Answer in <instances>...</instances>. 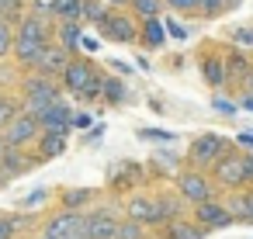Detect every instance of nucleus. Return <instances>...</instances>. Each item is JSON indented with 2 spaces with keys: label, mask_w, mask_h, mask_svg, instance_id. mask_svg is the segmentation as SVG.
<instances>
[{
  "label": "nucleus",
  "mask_w": 253,
  "mask_h": 239,
  "mask_svg": "<svg viewBox=\"0 0 253 239\" xmlns=\"http://www.w3.org/2000/svg\"><path fill=\"white\" fill-rule=\"evenodd\" d=\"M59 97H63L59 80H49V77H39V73H28L21 80V97L18 101H21V111L25 115H39V111H45Z\"/></svg>",
  "instance_id": "nucleus-1"
},
{
  "label": "nucleus",
  "mask_w": 253,
  "mask_h": 239,
  "mask_svg": "<svg viewBox=\"0 0 253 239\" xmlns=\"http://www.w3.org/2000/svg\"><path fill=\"white\" fill-rule=\"evenodd\" d=\"M208 180L215 184V191H243V149L229 146L211 166H208Z\"/></svg>",
  "instance_id": "nucleus-2"
},
{
  "label": "nucleus",
  "mask_w": 253,
  "mask_h": 239,
  "mask_svg": "<svg viewBox=\"0 0 253 239\" xmlns=\"http://www.w3.org/2000/svg\"><path fill=\"white\" fill-rule=\"evenodd\" d=\"M84 236L87 239H115L118 222H122V201H108L97 204L94 211H84Z\"/></svg>",
  "instance_id": "nucleus-3"
},
{
  "label": "nucleus",
  "mask_w": 253,
  "mask_h": 239,
  "mask_svg": "<svg viewBox=\"0 0 253 239\" xmlns=\"http://www.w3.org/2000/svg\"><path fill=\"white\" fill-rule=\"evenodd\" d=\"M229 146H232V142H229L225 135H218V132H205V135H198V139L191 142V149H187V166L208 173V166H211Z\"/></svg>",
  "instance_id": "nucleus-4"
},
{
  "label": "nucleus",
  "mask_w": 253,
  "mask_h": 239,
  "mask_svg": "<svg viewBox=\"0 0 253 239\" xmlns=\"http://www.w3.org/2000/svg\"><path fill=\"white\" fill-rule=\"evenodd\" d=\"M177 194H180L187 204H201V201H208V198H218V191H215V184L208 180V173H205V170H191V166L177 170Z\"/></svg>",
  "instance_id": "nucleus-5"
},
{
  "label": "nucleus",
  "mask_w": 253,
  "mask_h": 239,
  "mask_svg": "<svg viewBox=\"0 0 253 239\" xmlns=\"http://www.w3.org/2000/svg\"><path fill=\"white\" fill-rule=\"evenodd\" d=\"M122 218L139 222L142 229H149V225H163V222H160L156 194H149V191H135V194H128V198L122 201Z\"/></svg>",
  "instance_id": "nucleus-6"
},
{
  "label": "nucleus",
  "mask_w": 253,
  "mask_h": 239,
  "mask_svg": "<svg viewBox=\"0 0 253 239\" xmlns=\"http://www.w3.org/2000/svg\"><path fill=\"white\" fill-rule=\"evenodd\" d=\"M84 211H66V208H56L52 215H45V222H42V236H49V239H66V236H77V232H84Z\"/></svg>",
  "instance_id": "nucleus-7"
},
{
  "label": "nucleus",
  "mask_w": 253,
  "mask_h": 239,
  "mask_svg": "<svg viewBox=\"0 0 253 239\" xmlns=\"http://www.w3.org/2000/svg\"><path fill=\"white\" fill-rule=\"evenodd\" d=\"M101 35L111 39V42H122V45H132L139 42V21L128 14V11H111L101 25Z\"/></svg>",
  "instance_id": "nucleus-8"
},
{
  "label": "nucleus",
  "mask_w": 253,
  "mask_h": 239,
  "mask_svg": "<svg viewBox=\"0 0 253 239\" xmlns=\"http://www.w3.org/2000/svg\"><path fill=\"white\" fill-rule=\"evenodd\" d=\"M187 218H191V222H198L205 232H215V229L232 225V218H229V211H225L222 198H208V201H201V204H191V215H187Z\"/></svg>",
  "instance_id": "nucleus-9"
},
{
  "label": "nucleus",
  "mask_w": 253,
  "mask_h": 239,
  "mask_svg": "<svg viewBox=\"0 0 253 239\" xmlns=\"http://www.w3.org/2000/svg\"><path fill=\"white\" fill-rule=\"evenodd\" d=\"M94 73H97V66H94L90 59H84V56H70V63H66L63 73H59V87L70 90V94H80V90L90 83Z\"/></svg>",
  "instance_id": "nucleus-10"
},
{
  "label": "nucleus",
  "mask_w": 253,
  "mask_h": 239,
  "mask_svg": "<svg viewBox=\"0 0 253 239\" xmlns=\"http://www.w3.org/2000/svg\"><path fill=\"white\" fill-rule=\"evenodd\" d=\"M0 139H4V146H11V149H25V146H32L35 139H39V121H35V115H18L4 132H0Z\"/></svg>",
  "instance_id": "nucleus-11"
},
{
  "label": "nucleus",
  "mask_w": 253,
  "mask_h": 239,
  "mask_svg": "<svg viewBox=\"0 0 253 239\" xmlns=\"http://www.w3.org/2000/svg\"><path fill=\"white\" fill-rule=\"evenodd\" d=\"M32 166H39L35 156H28L25 149H11V146H4V153H0V187L11 184L14 177H25Z\"/></svg>",
  "instance_id": "nucleus-12"
},
{
  "label": "nucleus",
  "mask_w": 253,
  "mask_h": 239,
  "mask_svg": "<svg viewBox=\"0 0 253 239\" xmlns=\"http://www.w3.org/2000/svg\"><path fill=\"white\" fill-rule=\"evenodd\" d=\"M35 121H39V132H66V135H70L73 108L59 97V101H52L45 111H39V115H35Z\"/></svg>",
  "instance_id": "nucleus-13"
},
{
  "label": "nucleus",
  "mask_w": 253,
  "mask_h": 239,
  "mask_svg": "<svg viewBox=\"0 0 253 239\" xmlns=\"http://www.w3.org/2000/svg\"><path fill=\"white\" fill-rule=\"evenodd\" d=\"M70 63V56L56 45V42H49L42 52H39V59H35V66H32V73H39V77H49V80H59V73H63V66Z\"/></svg>",
  "instance_id": "nucleus-14"
},
{
  "label": "nucleus",
  "mask_w": 253,
  "mask_h": 239,
  "mask_svg": "<svg viewBox=\"0 0 253 239\" xmlns=\"http://www.w3.org/2000/svg\"><path fill=\"white\" fill-rule=\"evenodd\" d=\"M14 35H18V39H32V42H39V45H49V42H52V25H49V18L25 14V18L18 21Z\"/></svg>",
  "instance_id": "nucleus-15"
},
{
  "label": "nucleus",
  "mask_w": 253,
  "mask_h": 239,
  "mask_svg": "<svg viewBox=\"0 0 253 239\" xmlns=\"http://www.w3.org/2000/svg\"><path fill=\"white\" fill-rule=\"evenodd\" d=\"M66 146H70V135L66 132H39V139H35V159L39 163H45V159H56V156H63L66 153Z\"/></svg>",
  "instance_id": "nucleus-16"
},
{
  "label": "nucleus",
  "mask_w": 253,
  "mask_h": 239,
  "mask_svg": "<svg viewBox=\"0 0 253 239\" xmlns=\"http://www.w3.org/2000/svg\"><path fill=\"white\" fill-rule=\"evenodd\" d=\"M94 201H97L94 187H63L59 191V208H66V211H84Z\"/></svg>",
  "instance_id": "nucleus-17"
},
{
  "label": "nucleus",
  "mask_w": 253,
  "mask_h": 239,
  "mask_svg": "<svg viewBox=\"0 0 253 239\" xmlns=\"http://www.w3.org/2000/svg\"><path fill=\"white\" fill-rule=\"evenodd\" d=\"M201 77H205V83L208 87H225L229 83V77H225V59L218 56V52H208V56H201Z\"/></svg>",
  "instance_id": "nucleus-18"
},
{
  "label": "nucleus",
  "mask_w": 253,
  "mask_h": 239,
  "mask_svg": "<svg viewBox=\"0 0 253 239\" xmlns=\"http://www.w3.org/2000/svg\"><path fill=\"white\" fill-rule=\"evenodd\" d=\"M160 236H163V239H205L208 232H205L198 222H191V218L184 215V218H173V222H167Z\"/></svg>",
  "instance_id": "nucleus-19"
},
{
  "label": "nucleus",
  "mask_w": 253,
  "mask_h": 239,
  "mask_svg": "<svg viewBox=\"0 0 253 239\" xmlns=\"http://www.w3.org/2000/svg\"><path fill=\"white\" fill-rule=\"evenodd\" d=\"M156 204H160V222H163V225L173 222V218H184V211H187V201H184L177 191H163V194H156Z\"/></svg>",
  "instance_id": "nucleus-20"
},
{
  "label": "nucleus",
  "mask_w": 253,
  "mask_h": 239,
  "mask_svg": "<svg viewBox=\"0 0 253 239\" xmlns=\"http://www.w3.org/2000/svg\"><path fill=\"white\" fill-rule=\"evenodd\" d=\"M56 45L66 52V56H77V49H80V21H63V25H56Z\"/></svg>",
  "instance_id": "nucleus-21"
},
{
  "label": "nucleus",
  "mask_w": 253,
  "mask_h": 239,
  "mask_svg": "<svg viewBox=\"0 0 253 239\" xmlns=\"http://www.w3.org/2000/svg\"><path fill=\"white\" fill-rule=\"evenodd\" d=\"M101 101H104L108 108H122V104L128 101V87H125V80H122V77L104 73V83H101Z\"/></svg>",
  "instance_id": "nucleus-22"
},
{
  "label": "nucleus",
  "mask_w": 253,
  "mask_h": 239,
  "mask_svg": "<svg viewBox=\"0 0 253 239\" xmlns=\"http://www.w3.org/2000/svg\"><path fill=\"white\" fill-rule=\"evenodd\" d=\"M139 42L146 45V49H163V42H167V32H163V25L153 18V21H139Z\"/></svg>",
  "instance_id": "nucleus-23"
},
{
  "label": "nucleus",
  "mask_w": 253,
  "mask_h": 239,
  "mask_svg": "<svg viewBox=\"0 0 253 239\" xmlns=\"http://www.w3.org/2000/svg\"><path fill=\"white\" fill-rule=\"evenodd\" d=\"M222 59H225V77L243 83V77L250 73V66H253V63H250V59H246L239 49H232V52H229V56H222Z\"/></svg>",
  "instance_id": "nucleus-24"
},
{
  "label": "nucleus",
  "mask_w": 253,
  "mask_h": 239,
  "mask_svg": "<svg viewBox=\"0 0 253 239\" xmlns=\"http://www.w3.org/2000/svg\"><path fill=\"white\" fill-rule=\"evenodd\" d=\"M28 229L25 215H0V239H21Z\"/></svg>",
  "instance_id": "nucleus-25"
},
{
  "label": "nucleus",
  "mask_w": 253,
  "mask_h": 239,
  "mask_svg": "<svg viewBox=\"0 0 253 239\" xmlns=\"http://www.w3.org/2000/svg\"><path fill=\"white\" fill-rule=\"evenodd\" d=\"M160 11H163L160 0H128V14H132L135 21H153Z\"/></svg>",
  "instance_id": "nucleus-26"
},
{
  "label": "nucleus",
  "mask_w": 253,
  "mask_h": 239,
  "mask_svg": "<svg viewBox=\"0 0 253 239\" xmlns=\"http://www.w3.org/2000/svg\"><path fill=\"white\" fill-rule=\"evenodd\" d=\"M108 14H111V7L104 4V0H84V7H80V21H94L97 28L104 25Z\"/></svg>",
  "instance_id": "nucleus-27"
},
{
  "label": "nucleus",
  "mask_w": 253,
  "mask_h": 239,
  "mask_svg": "<svg viewBox=\"0 0 253 239\" xmlns=\"http://www.w3.org/2000/svg\"><path fill=\"white\" fill-rule=\"evenodd\" d=\"M80 7L84 0H56L52 4V18L63 25V21H80Z\"/></svg>",
  "instance_id": "nucleus-28"
},
{
  "label": "nucleus",
  "mask_w": 253,
  "mask_h": 239,
  "mask_svg": "<svg viewBox=\"0 0 253 239\" xmlns=\"http://www.w3.org/2000/svg\"><path fill=\"white\" fill-rule=\"evenodd\" d=\"M222 204H225V211H229L232 222H246V194L243 191H229L222 198Z\"/></svg>",
  "instance_id": "nucleus-29"
},
{
  "label": "nucleus",
  "mask_w": 253,
  "mask_h": 239,
  "mask_svg": "<svg viewBox=\"0 0 253 239\" xmlns=\"http://www.w3.org/2000/svg\"><path fill=\"white\" fill-rule=\"evenodd\" d=\"M18 115H21V101L0 90V132H4V128H7V125H11Z\"/></svg>",
  "instance_id": "nucleus-30"
},
{
  "label": "nucleus",
  "mask_w": 253,
  "mask_h": 239,
  "mask_svg": "<svg viewBox=\"0 0 253 239\" xmlns=\"http://www.w3.org/2000/svg\"><path fill=\"white\" fill-rule=\"evenodd\" d=\"M229 39H232V49H253V25H236Z\"/></svg>",
  "instance_id": "nucleus-31"
},
{
  "label": "nucleus",
  "mask_w": 253,
  "mask_h": 239,
  "mask_svg": "<svg viewBox=\"0 0 253 239\" xmlns=\"http://www.w3.org/2000/svg\"><path fill=\"white\" fill-rule=\"evenodd\" d=\"M149 232L139 225V222H128V218H122L118 222V232H115V239H146Z\"/></svg>",
  "instance_id": "nucleus-32"
},
{
  "label": "nucleus",
  "mask_w": 253,
  "mask_h": 239,
  "mask_svg": "<svg viewBox=\"0 0 253 239\" xmlns=\"http://www.w3.org/2000/svg\"><path fill=\"white\" fill-rule=\"evenodd\" d=\"M101 83H104V73H94V77H90V83H87V87H84L77 97H80V101H87V104L101 101Z\"/></svg>",
  "instance_id": "nucleus-33"
},
{
  "label": "nucleus",
  "mask_w": 253,
  "mask_h": 239,
  "mask_svg": "<svg viewBox=\"0 0 253 239\" xmlns=\"http://www.w3.org/2000/svg\"><path fill=\"white\" fill-rule=\"evenodd\" d=\"M11 49H14V25L11 21H0V59L11 56Z\"/></svg>",
  "instance_id": "nucleus-34"
},
{
  "label": "nucleus",
  "mask_w": 253,
  "mask_h": 239,
  "mask_svg": "<svg viewBox=\"0 0 253 239\" xmlns=\"http://www.w3.org/2000/svg\"><path fill=\"white\" fill-rule=\"evenodd\" d=\"M194 14H201V18H218V14H225V0H198V11Z\"/></svg>",
  "instance_id": "nucleus-35"
},
{
  "label": "nucleus",
  "mask_w": 253,
  "mask_h": 239,
  "mask_svg": "<svg viewBox=\"0 0 253 239\" xmlns=\"http://www.w3.org/2000/svg\"><path fill=\"white\" fill-rule=\"evenodd\" d=\"M42 201H49V191H45V187H39V191H32V194H28V198L21 201V208H25V211H35V208H39Z\"/></svg>",
  "instance_id": "nucleus-36"
},
{
  "label": "nucleus",
  "mask_w": 253,
  "mask_h": 239,
  "mask_svg": "<svg viewBox=\"0 0 253 239\" xmlns=\"http://www.w3.org/2000/svg\"><path fill=\"white\" fill-rule=\"evenodd\" d=\"M163 7H170V11H184V14H194L198 11V0H160Z\"/></svg>",
  "instance_id": "nucleus-37"
},
{
  "label": "nucleus",
  "mask_w": 253,
  "mask_h": 239,
  "mask_svg": "<svg viewBox=\"0 0 253 239\" xmlns=\"http://www.w3.org/2000/svg\"><path fill=\"white\" fill-rule=\"evenodd\" d=\"M139 139H153V142H173L170 132H160V128H139Z\"/></svg>",
  "instance_id": "nucleus-38"
},
{
  "label": "nucleus",
  "mask_w": 253,
  "mask_h": 239,
  "mask_svg": "<svg viewBox=\"0 0 253 239\" xmlns=\"http://www.w3.org/2000/svg\"><path fill=\"white\" fill-rule=\"evenodd\" d=\"M243 184H246V187H253V149H246V153H243Z\"/></svg>",
  "instance_id": "nucleus-39"
},
{
  "label": "nucleus",
  "mask_w": 253,
  "mask_h": 239,
  "mask_svg": "<svg viewBox=\"0 0 253 239\" xmlns=\"http://www.w3.org/2000/svg\"><path fill=\"white\" fill-rule=\"evenodd\" d=\"M52 4H56V0H32V14H39V18H52Z\"/></svg>",
  "instance_id": "nucleus-40"
},
{
  "label": "nucleus",
  "mask_w": 253,
  "mask_h": 239,
  "mask_svg": "<svg viewBox=\"0 0 253 239\" xmlns=\"http://www.w3.org/2000/svg\"><path fill=\"white\" fill-rule=\"evenodd\" d=\"M163 32H167V35H173L177 42H184V39H187V28H184V25H177V21H167V25H163Z\"/></svg>",
  "instance_id": "nucleus-41"
},
{
  "label": "nucleus",
  "mask_w": 253,
  "mask_h": 239,
  "mask_svg": "<svg viewBox=\"0 0 253 239\" xmlns=\"http://www.w3.org/2000/svg\"><path fill=\"white\" fill-rule=\"evenodd\" d=\"M215 111H218V115H236L239 108H236V101H225V97H215Z\"/></svg>",
  "instance_id": "nucleus-42"
},
{
  "label": "nucleus",
  "mask_w": 253,
  "mask_h": 239,
  "mask_svg": "<svg viewBox=\"0 0 253 239\" xmlns=\"http://www.w3.org/2000/svg\"><path fill=\"white\" fill-rule=\"evenodd\" d=\"M90 125H94V115H87V111L73 115V121H70V128H90Z\"/></svg>",
  "instance_id": "nucleus-43"
},
{
  "label": "nucleus",
  "mask_w": 253,
  "mask_h": 239,
  "mask_svg": "<svg viewBox=\"0 0 253 239\" xmlns=\"http://www.w3.org/2000/svg\"><path fill=\"white\" fill-rule=\"evenodd\" d=\"M108 66H111V77H125L128 73V63H122V59H111Z\"/></svg>",
  "instance_id": "nucleus-44"
},
{
  "label": "nucleus",
  "mask_w": 253,
  "mask_h": 239,
  "mask_svg": "<svg viewBox=\"0 0 253 239\" xmlns=\"http://www.w3.org/2000/svg\"><path fill=\"white\" fill-rule=\"evenodd\" d=\"M246 194V222H253V187H243Z\"/></svg>",
  "instance_id": "nucleus-45"
},
{
  "label": "nucleus",
  "mask_w": 253,
  "mask_h": 239,
  "mask_svg": "<svg viewBox=\"0 0 253 239\" xmlns=\"http://www.w3.org/2000/svg\"><path fill=\"white\" fill-rule=\"evenodd\" d=\"M236 108H246V111H253V94H250V90H243V101H239Z\"/></svg>",
  "instance_id": "nucleus-46"
},
{
  "label": "nucleus",
  "mask_w": 253,
  "mask_h": 239,
  "mask_svg": "<svg viewBox=\"0 0 253 239\" xmlns=\"http://www.w3.org/2000/svg\"><path fill=\"white\" fill-rule=\"evenodd\" d=\"M111 11H128V0H104Z\"/></svg>",
  "instance_id": "nucleus-47"
},
{
  "label": "nucleus",
  "mask_w": 253,
  "mask_h": 239,
  "mask_svg": "<svg viewBox=\"0 0 253 239\" xmlns=\"http://www.w3.org/2000/svg\"><path fill=\"white\" fill-rule=\"evenodd\" d=\"M243 87H246V90H250V94H253V66H250V73H246V77H243Z\"/></svg>",
  "instance_id": "nucleus-48"
},
{
  "label": "nucleus",
  "mask_w": 253,
  "mask_h": 239,
  "mask_svg": "<svg viewBox=\"0 0 253 239\" xmlns=\"http://www.w3.org/2000/svg\"><path fill=\"white\" fill-rule=\"evenodd\" d=\"M239 146H253V132H243L239 135Z\"/></svg>",
  "instance_id": "nucleus-49"
},
{
  "label": "nucleus",
  "mask_w": 253,
  "mask_h": 239,
  "mask_svg": "<svg viewBox=\"0 0 253 239\" xmlns=\"http://www.w3.org/2000/svg\"><path fill=\"white\" fill-rule=\"evenodd\" d=\"M66 239H87V236H84V232H77V236H66Z\"/></svg>",
  "instance_id": "nucleus-50"
},
{
  "label": "nucleus",
  "mask_w": 253,
  "mask_h": 239,
  "mask_svg": "<svg viewBox=\"0 0 253 239\" xmlns=\"http://www.w3.org/2000/svg\"><path fill=\"white\" fill-rule=\"evenodd\" d=\"M32 239H49V236H42V232H35V236H32Z\"/></svg>",
  "instance_id": "nucleus-51"
},
{
  "label": "nucleus",
  "mask_w": 253,
  "mask_h": 239,
  "mask_svg": "<svg viewBox=\"0 0 253 239\" xmlns=\"http://www.w3.org/2000/svg\"><path fill=\"white\" fill-rule=\"evenodd\" d=\"M146 239H163V236H146Z\"/></svg>",
  "instance_id": "nucleus-52"
},
{
  "label": "nucleus",
  "mask_w": 253,
  "mask_h": 239,
  "mask_svg": "<svg viewBox=\"0 0 253 239\" xmlns=\"http://www.w3.org/2000/svg\"><path fill=\"white\" fill-rule=\"evenodd\" d=\"M0 153H4V139H0Z\"/></svg>",
  "instance_id": "nucleus-53"
},
{
  "label": "nucleus",
  "mask_w": 253,
  "mask_h": 239,
  "mask_svg": "<svg viewBox=\"0 0 253 239\" xmlns=\"http://www.w3.org/2000/svg\"><path fill=\"white\" fill-rule=\"evenodd\" d=\"M0 21H4V18H0Z\"/></svg>",
  "instance_id": "nucleus-54"
}]
</instances>
